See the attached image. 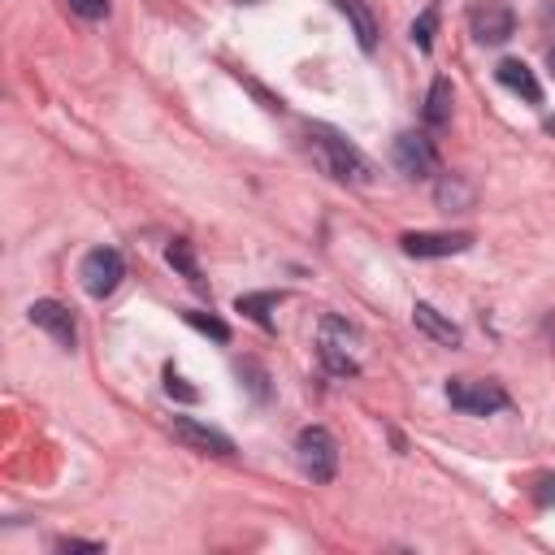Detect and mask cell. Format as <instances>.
I'll return each mask as SVG.
<instances>
[{
    "label": "cell",
    "mask_w": 555,
    "mask_h": 555,
    "mask_svg": "<svg viewBox=\"0 0 555 555\" xmlns=\"http://www.w3.org/2000/svg\"><path fill=\"white\" fill-rule=\"evenodd\" d=\"M308 156L334 182H356V186H369L373 182L369 156L356 143H347L338 130H330V126H308Z\"/></svg>",
    "instance_id": "cell-1"
},
{
    "label": "cell",
    "mask_w": 555,
    "mask_h": 555,
    "mask_svg": "<svg viewBox=\"0 0 555 555\" xmlns=\"http://www.w3.org/2000/svg\"><path fill=\"white\" fill-rule=\"evenodd\" d=\"M360 343V334H356V325H347L343 317H321V338H317V351H321V364H325V373H334V377H356L360 373V360H356V347Z\"/></svg>",
    "instance_id": "cell-2"
},
{
    "label": "cell",
    "mask_w": 555,
    "mask_h": 555,
    "mask_svg": "<svg viewBox=\"0 0 555 555\" xmlns=\"http://www.w3.org/2000/svg\"><path fill=\"white\" fill-rule=\"evenodd\" d=\"M295 460H299L304 477H312V481H334V473H338V447H334L330 429H321V425L299 429V438H295Z\"/></svg>",
    "instance_id": "cell-3"
},
{
    "label": "cell",
    "mask_w": 555,
    "mask_h": 555,
    "mask_svg": "<svg viewBox=\"0 0 555 555\" xmlns=\"http://www.w3.org/2000/svg\"><path fill=\"white\" fill-rule=\"evenodd\" d=\"M447 399L455 412H468V416H490V412H503L512 403L499 382H473V377H451Z\"/></svg>",
    "instance_id": "cell-4"
},
{
    "label": "cell",
    "mask_w": 555,
    "mask_h": 555,
    "mask_svg": "<svg viewBox=\"0 0 555 555\" xmlns=\"http://www.w3.org/2000/svg\"><path fill=\"white\" fill-rule=\"evenodd\" d=\"M78 278H82V291L91 299H108L117 291V282L126 278V260L113 247H91L82 256V264H78Z\"/></svg>",
    "instance_id": "cell-5"
},
{
    "label": "cell",
    "mask_w": 555,
    "mask_h": 555,
    "mask_svg": "<svg viewBox=\"0 0 555 555\" xmlns=\"http://www.w3.org/2000/svg\"><path fill=\"white\" fill-rule=\"evenodd\" d=\"M399 247L416 260H442V256H460L473 247V234L468 230H408L399 238Z\"/></svg>",
    "instance_id": "cell-6"
},
{
    "label": "cell",
    "mask_w": 555,
    "mask_h": 555,
    "mask_svg": "<svg viewBox=\"0 0 555 555\" xmlns=\"http://www.w3.org/2000/svg\"><path fill=\"white\" fill-rule=\"evenodd\" d=\"M468 26H473L477 43H507L516 30V13L507 0H477L468 9Z\"/></svg>",
    "instance_id": "cell-7"
},
{
    "label": "cell",
    "mask_w": 555,
    "mask_h": 555,
    "mask_svg": "<svg viewBox=\"0 0 555 555\" xmlns=\"http://www.w3.org/2000/svg\"><path fill=\"white\" fill-rule=\"evenodd\" d=\"M173 438L182 442V447H191V451H199V455H217V460H230L234 455V442L221 434V429H212V425H204V421H195V416H173Z\"/></svg>",
    "instance_id": "cell-8"
},
{
    "label": "cell",
    "mask_w": 555,
    "mask_h": 555,
    "mask_svg": "<svg viewBox=\"0 0 555 555\" xmlns=\"http://www.w3.org/2000/svg\"><path fill=\"white\" fill-rule=\"evenodd\" d=\"M26 312H30V321H35L43 334H52L65 351L78 343V330H74V317H69V308H65V304H56V299H35Z\"/></svg>",
    "instance_id": "cell-9"
},
{
    "label": "cell",
    "mask_w": 555,
    "mask_h": 555,
    "mask_svg": "<svg viewBox=\"0 0 555 555\" xmlns=\"http://www.w3.org/2000/svg\"><path fill=\"white\" fill-rule=\"evenodd\" d=\"M434 143L425 139V134H399L395 139V165H399V173H408V178H425L429 169H434Z\"/></svg>",
    "instance_id": "cell-10"
},
{
    "label": "cell",
    "mask_w": 555,
    "mask_h": 555,
    "mask_svg": "<svg viewBox=\"0 0 555 555\" xmlns=\"http://www.w3.org/2000/svg\"><path fill=\"white\" fill-rule=\"evenodd\" d=\"M494 78H499L507 91H516L520 100H529V104H542V82L533 78V69H529L525 61H516V56L499 61V65H494Z\"/></svg>",
    "instance_id": "cell-11"
},
{
    "label": "cell",
    "mask_w": 555,
    "mask_h": 555,
    "mask_svg": "<svg viewBox=\"0 0 555 555\" xmlns=\"http://www.w3.org/2000/svg\"><path fill=\"white\" fill-rule=\"evenodd\" d=\"M412 321H416V330H421V334H429V338H434V343H442V347H460V338H464V334H460V325H455V321H447L434 304H416V308H412Z\"/></svg>",
    "instance_id": "cell-12"
},
{
    "label": "cell",
    "mask_w": 555,
    "mask_h": 555,
    "mask_svg": "<svg viewBox=\"0 0 555 555\" xmlns=\"http://www.w3.org/2000/svg\"><path fill=\"white\" fill-rule=\"evenodd\" d=\"M334 4H338V13L347 17V26L356 30L360 52H373V48H377V17H373V9H369L364 0H334Z\"/></svg>",
    "instance_id": "cell-13"
},
{
    "label": "cell",
    "mask_w": 555,
    "mask_h": 555,
    "mask_svg": "<svg viewBox=\"0 0 555 555\" xmlns=\"http://www.w3.org/2000/svg\"><path fill=\"white\" fill-rule=\"evenodd\" d=\"M451 100H455V91H451V78H434L429 82V95H425V126L429 130H442L447 121H451Z\"/></svg>",
    "instance_id": "cell-14"
},
{
    "label": "cell",
    "mask_w": 555,
    "mask_h": 555,
    "mask_svg": "<svg viewBox=\"0 0 555 555\" xmlns=\"http://www.w3.org/2000/svg\"><path fill=\"white\" fill-rule=\"evenodd\" d=\"M165 260H169V264H173V269H178V273H182L199 295H208V282L199 278V264H195V251H191V243H186V238H173V243L165 247Z\"/></svg>",
    "instance_id": "cell-15"
},
{
    "label": "cell",
    "mask_w": 555,
    "mask_h": 555,
    "mask_svg": "<svg viewBox=\"0 0 555 555\" xmlns=\"http://www.w3.org/2000/svg\"><path fill=\"white\" fill-rule=\"evenodd\" d=\"M278 299H282V295L260 291V295H238V299H234V308H238L247 321H256L260 330H273V317H269V312L278 308Z\"/></svg>",
    "instance_id": "cell-16"
},
{
    "label": "cell",
    "mask_w": 555,
    "mask_h": 555,
    "mask_svg": "<svg viewBox=\"0 0 555 555\" xmlns=\"http://www.w3.org/2000/svg\"><path fill=\"white\" fill-rule=\"evenodd\" d=\"M434 199H438L442 212H451V208H464V204L473 199V186H468L464 178H455V173H442L438 186H434Z\"/></svg>",
    "instance_id": "cell-17"
},
{
    "label": "cell",
    "mask_w": 555,
    "mask_h": 555,
    "mask_svg": "<svg viewBox=\"0 0 555 555\" xmlns=\"http://www.w3.org/2000/svg\"><path fill=\"white\" fill-rule=\"evenodd\" d=\"M434 30H438V4H429V9L412 22V43H416L421 52H429V48H434Z\"/></svg>",
    "instance_id": "cell-18"
},
{
    "label": "cell",
    "mask_w": 555,
    "mask_h": 555,
    "mask_svg": "<svg viewBox=\"0 0 555 555\" xmlns=\"http://www.w3.org/2000/svg\"><path fill=\"white\" fill-rule=\"evenodd\" d=\"M186 317V325H195L199 334H208V338H217V343H230V325L221 321V317H212V312H182Z\"/></svg>",
    "instance_id": "cell-19"
},
{
    "label": "cell",
    "mask_w": 555,
    "mask_h": 555,
    "mask_svg": "<svg viewBox=\"0 0 555 555\" xmlns=\"http://www.w3.org/2000/svg\"><path fill=\"white\" fill-rule=\"evenodd\" d=\"M165 395H169V399H182V403H195V399H199V390L186 386V377H178L173 369H165Z\"/></svg>",
    "instance_id": "cell-20"
},
{
    "label": "cell",
    "mask_w": 555,
    "mask_h": 555,
    "mask_svg": "<svg viewBox=\"0 0 555 555\" xmlns=\"http://www.w3.org/2000/svg\"><path fill=\"white\" fill-rule=\"evenodd\" d=\"M69 9H74L78 17H87V22H100V17L108 13V0H69Z\"/></svg>",
    "instance_id": "cell-21"
},
{
    "label": "cell",
    "mask_w": 555,
    "mask_h": 555,
    "mask_svg": "<svg viewBox=\"0 0 555 555\" xmlns=\"http://www.w3.org/2000/svg\"><path fill=\"white\" fill-rule=\"evenodd\" d=\"M533 503H538V507H551V503H555V477H538V486H533Z\"/></svg>",
    "instance_id": "cell-22"
},
{
    "label": "cell",
    "mask_w": 555,
    "mask_h": 555,
    "mask_svg": "<svg viewBox=\"0 0 555 555\" xmlns=\"http://www.w3.org/2000/svg\"><path fill=\"white\" fill-rule=\"evenodd\" d=\"M56 551H104L100 542H82V538H61Z\"/></svg>",
    "instance_id": "cell-23"
},
{
    "label": "cell",
    "mask_w": 555,
    "mask_h": 555,
    "mask_svg": "<svg viewBox=\"0 0 555 555\" xmlns=\"http://www.w3.org/2000/svg\"><path fill=\"white\" fill-rule=\"evenodd\" d=\"M546 69H551V78H555V48L546 52Z\"/></svg>",
    "instance_id": "cell-24"
},
{
    "label": "cell",
    "mask_w": 555,
    "mask_h": 555,
    "mask_svg": "<svg viewBox=\"0 0 555 555\" xmlns=\"http://www.w3.org/2000/svg\"><path fill=\"white\" fill-rule=\"evenodd\" d=\"M546 130H551V134H555V117H551V121H546Z\"/></svg>",
    "instance_id": "cell-25"
},
{
    "label": "cell",
    "mask_w": 555,
    "mask_h": 555,
    "mask_svg": "<svg viewBox=\"0 0 555 555\" xmlns=\"http://www.w3.org/2000/svg\"><path fill=\"white\" fill-rule=\"evenodd\" d=\"M234 4H260V0H234Z\"/></svg>",
    "instance_id": "cell-26"
}]
</instances>
